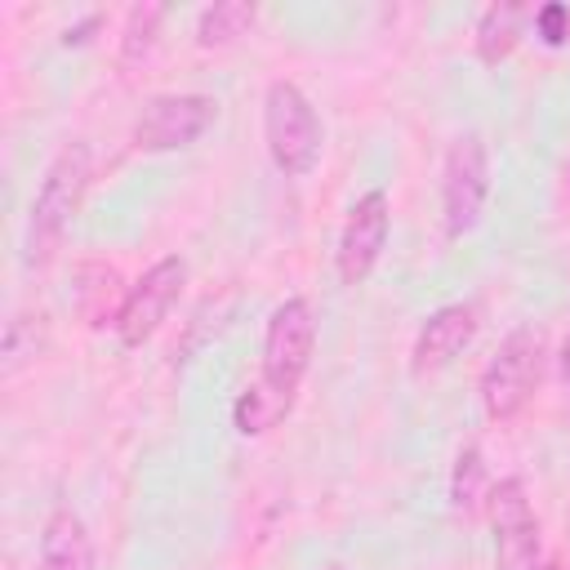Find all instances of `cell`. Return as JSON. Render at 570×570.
Masks as SVG:
<instances>
[{"mask_svg": "<svg viewBox=\"0 0 570 570\" xmlns=\"http://www.w3.org/2000/svg\"><path fill=\"white\" fill-rule=\"evenodd\" d=\"M89 178H94V156H89L85 142H67L45 165V178L36 187L31 218H27V267L31 272H45L58 258L62 236H67V227L76 223V214L85 205Z\"/></svg>", "mask_w": 570, "mask_h": 570, "instance_id": "6da1fadb", "label": "cell"}, {"mask_svg": "<svg viewBox=\"0 0 570 570\" xmlns=\"http://www.w3.org/2000/svg\"><path fill=\"white\" fill-rule=\"evenodd\" d=\"M263 138H267V156L285 178H307L321 160V116L312 107V98L294 85V80H272L263 94Z\"/></svg>", "mask_w": 570, "mask_h": 570, "instance_id": "7a4b0ae2", "label": "cell"}, {"mask_svg": "<svg viewBox=\"0 0 570 570\" xmlns=\"http://www.w3.org/2000/svg\"><path fill=\"white\" fill-rule=\"evenodd\" d=\"M543 379V334L534 325H517L499 352L490 356V365L481 370V410L490 423H508L525 410V401L534 396Z\"/></svg>", "mask_w": 570, "mask_h": 570, "instance_id": "3957f363", "label": "cell"}, {"mask_svg": "<svg viewBox=\"0 0 570 570\" xmlns=\"http://www.w3.org/2000/svg\"><path fill=\"white\" fill-rule=\"evenodd\" d=\"M490 200V147L481 134H459L445 151V169H441V218H445V236L463 240Z\"/></svg>", "mask_w": 570, "mask_h": 570, "instance_id": "277c9868", "label": "cell"}, {"mask_svg": "<svg viewBox=\"0 0 570 570\" xmlns=\"http://www.w3.org/2000/svg\"><path fill=\"white\" fill-rule=\"evenodd\" d=\"M316 352V316L307 298H285L272 307L267 330H263V370L258 379L281 392V396H298V383L312 365Z\"/></svg>", "mask_w": 570, "mask_h": 570, "instance_id": "5b68a950", "label": "cell"}, {"mask_svg": "<svg viewBox=\"0 0 570 570\" xmlns=\"http://www.w3.org/2000/svg\"><path fill=\"white\" fill-rule=\"evenodd\" d=\"M187 285V263L178 254H165L156 258L129 289H125V307H120V321H116V338L120 347H142L169 316V307L178 303Z\"/></svg>", "mask_w": 570, "mask_h": 570, "instance_id": "8992f818", "label": "cell"}, {"mask_svg": "<svg viewBox=\"0 0 570 570\" xmlns=\"http://www.w3.org/2000/svg\"><path fill=\"white\" fill-rule=\"evenodd\" d=\"M218 120V102L209 94H156L134 120L138 151H183Z\"/></svg>", "mask_w": 570, "mask_h": 570, "instance_id": "52a82bcc", "label": "cell"}, {"mask_svg": "<svg viewBox=\"0 0 570 570\" xmlns=\"http://www.w3.org/2000/svg\"><path fill=\"white\" fill-rule=\"evenodd\" d=\"M387 232H392V205H387V191L383 187H370L365 196L352 200L347 218H343V232H338V281L343 285H365L370 272L379 267L383 258V245H387Z\"/></svg>", "mask_w": 570, "mask_h": 570, "instance_id": "ba28073f", "label": "cell"}, {"mask_svg": "<svg viewBox=\"0 0 570 570\" xmlns=\"http://www.w3.org/2000/svg\"><path fill=\"white\" fill-rule=\"evenodd\" d=\"M490 525H494V561L499 570H539V521L521 476H503L490 485Z\"/></svg>", "mask_w": 570, "mask_h": 570, "instance_id": "9c48e42d", "label": "cell"}, {"mask_svg": "<svg viewBox=\"0 0 570 570\" xmlns=\"http://www.w3.org/2000/svg\"><path fill=\"white\" fill-rule=\"evenodd\" d=\"M476 330H481V316H476L472 303H445V307H436V312L419 325V334H414L410 370H414L419 379L441 374L445 365H454V361L463 356V347L476 338Z\"/></svg>", "mask_w": 570, "mask_h": 570, "instance_id": "30bf717a", "label": "cell"}, {"mask_svg": "<svg viewBox=\"0 0 570 570\" xmlns=\"http://www.w3.org/2000/svg\"><path fill=\"white\" fill-rule=\"evenodd\" d=\"M36 570H94V539L80 512L53 508L40 525V557Z\"/></svg>", "mask_w": 570, "mask_h": 570, "instance_id": "8fae6325", "label": "cell"}, {"mask_svg": "<svg viewBox=\"0 0 570 570\" xmlns=\"http://www.w3.org/2000/svg\"><path fill=\"white\" fill-rule=\"evenodd\" d=\"M71 298H76V312L85 316L89 330H102L120 321V307H125V294H120V272L111 263H80L76 267V285H71Z\"/></svg>", "mask_w": 570, "mask_h": 570, "instance_id": "7c38bea8", "label": "cell"}, {"mask_svg": "<svg viewBox=\"0 0 570 570\" xmlns=\"http://www.w3.org/2000/svg\"><path fill=\"white\" fill-rule=\"evenodd\" d=\"M525 18H534L525 4H512V0H499V4H490V9H481V18H476V58L485 62V67H499L512 49H517V40H521V27H525Z\"/></svg>", "mask_w": 570, "mask_h": 570, "instance_id": "4fadbf2b", "label": "cell"}, {"mask_svg": "<svg viewBox=\"0 0 570 570\" xmlns=\"http://www.w3.org/2000/svg\"><path fill=\"white\" fill-rule=\"evenodd\" d=\"M289 410H294V396H281V392H272L263 379H254V383L236 396L232 423H236L240 436H263V432H272Z\"/></svg>", "mask_w": 570, "mask_h": 570, "instance_id": "5bb4252c", "label": "cell"}, {"mask_svg": "<svg viewBox=\"0 0 570 570\" xmlns=\"http://www.w3.org/2000/svg\"><path fill=\"white\" fill-rule=\"evenodd\" d=\"M254 4L249 0H214L200 9L196 18V45L200 49H223L236 36H245V27H254Z\"/></svg>", "mask_w": 570, "mask_h": 570, "instance_id": "9a60e30c", "label": "cell"}, {"mask_svg": "<svg viewBox=\"0 0 570 570\" xmlns=\"http://www.w3.org/2000/svg\"><path fill=\"white\" fill-rule=\"evenodd\" d=\"M450 503L454 512H463L468 521L481 517V508L490 503V481H485V459L476 445H463L450 472Z\"/></svg>", "mask_w": 570, "mask_h": 570, "instance_id": "2e32d148", "label": "cell"}, {"mask_svg": "<svg viewBox=\"0 0 570 570\" xmlns=\"http://www.w3.org/2000/svg\"><path fill=\"white\" fill-rule=\"evenodd\" d=\"M165 22V4H134L125 13V36H120V67H138L151 58L156 36Z\"/></svg>", "mask_w": 570, "mask_h": 570, "instance_id": "e0dca14e", "label": "cell"}, {"mask_svg": "<svg viewBox=\"0 0 570 570\" xmlns=\"http://www.w3.org/2000/svg\"><path fill=\"white\" fill-rule=\"evenodd\" d=\"M36 321L31 312H18L9 325H4V374H13L22 361L36 356Z\"/></svg>", "mask_w": 570, "mask_h": 570, "instance_id": "ac0fdd59", "label": "cell"}, {"mask_svg": "<svg viewBox=\"0 0 570 570\" xmlns=\"http://www.w3.org/2000/svg\"><path fill=\"white\" fill-rule=\"evenodd\" d=\"M534 36L548 45V49H557V45H566L570 40V9L566 4H539L534 9Z\"/></svg>", "mask_w": 570, "mask_h": 570, "instance_id": "d6986e66", "label": "cell"}, {"mask_svg": "<svg viewBox=\"0 0 570 570\" xmlns=\"http://www.w3.org/2000/svg\"><path fill=\"white\" fill-rule=\"evenodd\" d=\"M98 27H102V13H89L85 22H76V27H67V31H62V45H67V49H80V45H89V40H94V31H98Z\"/></svg>", "mask_w": 570, "mask_h": 570, "instance_id": "ffe728a7", "label": "cell"}, {"mask_svg": "<svg viewBox=\"0 0 570 570\" xmlns=\"http://www.w3.org/2000/svg\"><path fill=\"white\" fill-rule=\"evenodd\" d=\"M561 387H566V401H570V334L561 343Z\"/></svg>", "mask_w": 570, "mask_h": 570, "instance_id": "44dd1931", "label": "cell"}, {"mask_svg": "<svg viewBox=\"0 0 570 570\" xmlns=\"http://www.w3.org/2000/svg\"><path fill=\"white\" fill-rule=\"evenodd\" d=\"M325 570H343V566H325Z\"/></svg>", "mask_w": 570, "mask_h": 570, "instance_id": "7402d4cb", "label": "cell"}]
</instances>
